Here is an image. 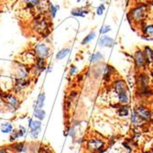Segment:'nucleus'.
Listing matches in <instances>:
<instances>
[{
  "label": "nucleus",
  "instance_id": "1",
  "mask_svg": "<svg viewBox=\"0 0 153 153\" xmlns=\"http://www.w3.org/2000/svg\"><path fill=\"white\" fill-rule=\"evenodd\" d=\"M113 89L117 96L119 104L122 105H127L129 103V94L126 82L121 79L116 80L113 83Z\"/></svg>",
  "mask_w": 153,
  "mask_h": 153
},
{
  "label": "nucleus",
  "instance_id": "2",
  "mask_svg": "<svg viewBox=\"0 0 153 153\" xmlns=\"http://www.w3.org/2000/svg\"><path fill=\"white\" fill-rule=\"evenodd\" d=\"M128 16L132 22L142 23L148 16V6L144 3H138L131 8Z\"/></svg>",
  "mask_w": 153,
  "mask_h": 153
},
{
  "label": "nucleus",
  "instance_id": "3",
  "mask_svg": "<svg viewBox=\"0 0 153 153\" xmlns=\"http://www.w3.org/2000/svg\"><path fill=\"white\" fill-rule=\"evenodd\" d=\"M134 62H135V65L136 67L138 69V70H144L147 65V61H146V57H145V53L143 51V50L138 49L135 51L134 54Z\"/></svg>",
  "mask_w": 153,
  "mask_h": 153
},
{
  "label": "nucleus",
  "instance_id": "4",
  "mask_svg": "<svg viewBox=\"0 0 153 153\" xmlns=\"http://www.w3.org/2000/svg\"><path fill=\"white\" fill-rule=\"evenodd\" d=\"M51 53V49L46 43H39L34 48V54L37 58L40 59H47Z\"/></svg>",
  "mask_w": 153,
  "mask_h": 153
},
{
  "label": "nucleus",
  "instance_id": "5",
  "mask_svg": "<svg viewBox=\"0 0 153 153\" xmlns=\"http://www.w3.org/2000/svg\"><path fill=\"white\" fill-rule=\"evenodd\" d=\"M30 68L19 62L15 66V78L16 79H27L30 76Z\"/></svg>",
  "mask_w": 153,
  "mask_h": 153
},
{
  "label": "nucleus",
  "instance_id": "6",
  "mask_svg": "<svg viewBox=\"0 0 153 153\" xmlns=\"http://www.w3.org/2000/svg\"><path fill=\"white\" fill-rule=\"evenodd\" d=\"M33 29L41 34H44L49 29V23L45 18H37L33 22Z\"/></svg>",
  "mask_w": 153,
  "mask_h": 153
},
{
  "label": "nucleus",
  "instance_id": "7",
  "mask_svg": "<svg viewBox=\"0 0 153 153\" xmlns=\"http://www.w3.org/2000/svg\"><path fill=\"white\" fill-rule=\"evenodd\" d=\"M2 99L7 105L14 111H16L19 106V100L16 95H13L11 94H4L2 95Z\"/></svg>",
  "mask_w": 153,
  "mask_h": 153
},
{
  "label": "nucleus",
  "instance_id": "8",
  "mask_svg": "<svg viewBox=\"0 0 153 153\" xmlns=\"http://www.w3.org/2000/svg\"><path fill=\"white\" fill-rule=\"evenodd\" d=\"M105 147V142L100 138H91L87 142V149L92 152L101 151Z\"/></svg>",
  "mask_w": 153,
  "mask_h": 153
},
{
  "label": "nucleus",
  "instance_id": "9",
  "mask_svg": "<svg viewBox=\"0 0 153 153\" xmlns=\"http://www.w3.org/2000/svg\"><path fill=\"white\" fill-rule=\"evenodd\" d=\"M134 111L136 112V114L138 117H140L144 122L145 121H149L151 118V112H150V111L148 108H146V107H144L142 105L137 106Z\"/></svg>",
  "mask_w": 153,
  "mask_h": 153
},
{
  "label": "nucleus",
  "instance_id": "10",
  "mask_svg": "<svg viewBox=\"0 0 153 153\" xmlns=\"http://www.w3.org/2000/svg\"><path fill=\"white\" fill-rule=\"evenodd\" d=\"M29 80L27 79H16L15 78V85H14V91L17 94H20L23 90H25L29 86Z\"/></svg>",
  "mask_w": 153,
  "mask_h": 153
},
{
  "label": "nucleus",
  "instance_id": "11",
  "mask_svg": "<svg viewBox=\"0 0 153 153\" xmlns=\"http://www.w3.org/2000/svg\"><path fill=\"white\" fill-rule=\"evenodd\" d=\"M46 62L44 59H40V58H37L34 65H33V74H39L40 73H42L45 69H46Z\"/></svg>",
  "mask_w": 153,
  "mask_h": 153
},
{
  "label": "nucleus",
  "instance_id": "12",
  "mask_svg": "<svg viewBox=\"0 0 153 153\" xmlns=\"http://www.w3.org/2000/svg\"><path fill=\"white\" fill-rule=\"evenodd\" d=\"M115 44V40L114 39H112L109 36H102L99 40H98V46L99 47H103V48H111L113 47Z\"/></svg>",
  "mask_w": 153,
  "mask_h": 153
},
{
  "label": "nucleus",
  "instance_id": "13",
  "mask_svg": "<svg viewBox=\"0 0 153 153\" xmlns=\"http://www.w3.org/2000/svg\"><path fill=\"white\" fill-rule=\"evenodd\" d=\"M143 51L145 53L147 65L149 67H153V49L149 46H145L143 49Z\"/></svg>",
  "mask_w": 153,
  "mask_h": 153
},
{
  "label": "nucleus",
  "instance_id": "14",
  "mask_svg": "<svg viewBox=\"0 0 153 153\" xmlns=\"http://www.w3.org/2000/svg\"><path fill=\"white\" fill-rule=\"evenodd\" d=\"M149 79L147 76V74L144 73L140 74V76H138V83H140V90L149 88Z\"/></svg>",
  "mask_w": 153,
  "mask_h": 153
},
{
  "label": "nucleus",
  "instance_id": "15",
  "mask_svg": "<svg viewBox=\"0 0 153 153\" xmlns=\"http://www.w3.org/2000/svg\"><path fill=\"white\" fill-rule=\"evenodd\" d=\"M88 13H89L88 9L85 7H76L71 11V14L74 17H81V18H85Z\"/></svg>",
  "mask_w": 153,
  "mask_h": 153
},
{
  "label": "nucleus",
  "instance_id": "16",
  "mask_svg": "<svg viewBox=\"0 0 153 153\" xmlns=\"http://www.w3.org/2000/svg\"><path fill=\"white\" fill-rule=\"evenodd\" d=\"M103 59H104V54H102L100 51H96V52L93 53L92 55H90L89 62L91 63H96V62H99L100 61H102Z\"/></svg>",
  "mask_w": 153,
  "mask_h": 153
},
{
  "label": "nucleus",
  "instance_id": "17",
  "mask_svg": "<svg viewBox=\"0 0 153 153\" xmlns=\"http://www.w3.org/2000/svg\"><path fill=\"white\" fill-rule=\"evenodd\" d=\"M29 128L30 130L41 129V121L39 119H32L30 118L29 120Z\"/></svg>",
  "mask_w": 153,
  "mask_h": 153
},
{
  "label": "nucleus",
  "instance_id": "18",
  "mask_svg": "<svg viewBox=\"0 0 153 153\" xmlns=\"http://www.w3.org/2000/svg\"><path fill=\"white\" fill-rule=\"evenodd\" d=\"M40 0H24L26 7L29 9H36L40 4Z\"/></svg>",
  "mask_w": 153,
  "mask_h": 153
},
{
  "label": "nucleus",
  "instance_id": "19",
  "mask_svg": "<svg viewBox=\"0 0 153 153\" xmlns=\"http://www.w3.org/2000/svg\"><path fill=\"white\" fill-rule=\"evenodd\" d=\"M144 36L149 39H153V24H148L145 25L142 29Z\"/></svg>",
  "mask_w": 153,
  "mask_h": 153
},
{
  "label": "nucleus",
  "instance_id": "20",
  "mask_svg": "<svg viewBox=\"0 0 153 153\" xmlns=\"http://www.w3.org/2000/svg\"><path fill=\"white\" fill-rule=\"evenodd\" d=\"M33 117L36 119H39L41 121L46 117V112L42 108H35L34 113H33Z\"/></svg>",
  "mask_w": 153,
  "mask_h": 153
},
{
  "label": "nucleus",
  "instance_id": "21",
  "mask_svg": "<svg viewBox=\"0 0 153 153\" xmlns=\"http://www.w3.org/2000/svg\"><path fill=\"white\" fill-rule=\"evenodd\" d=\"M46 96L44 93H40L38 96V99L35 103V108H42L45 103Z\"/></svg>",
  "mask_w": 153,
  "mask_h": 153
},
{
  "label": "nucleus",
  "instance_id": "22",
  "mask_svg": "<svg viewBox=\"0 0 153 153\" xmlns=\"http://www.w3.org/2000/svg\"><path fill=\"white\" fill-rule=\"evenodd\" d=\"M0 129H1V132L4 133V134H10L13 131V126H12L11 123L6 122V123H3L1 125Z\"/></svg>",
  "mask_w": 153,
  "mask_h": 153
},
{
  "label": "nucleus",
  "instance_id": "23",
  "mask_svg": "<svg viewBox=\"0 0 153 153\" xmlns=\"http://www.w3.org/2000/svg\"><path fill=\"white\" fill-rule=\"evenodd\" d=\"M131 122L134 126H140V125H142V123H144V121L136 114L135 111H133L131 114Z\"/></svg>",
  "mask_w": 153,
  "mask_h": 153
},
{
  "label": "nucleus",
  "instance_id": "24",
  "mask_svg": "<svg viewBox=\"0 0 153 153\" xmlns=\"http://www.w3.org/2000/svg\"><path fill=\"white\" fill-rule=\"evenodd\" d=\"M69 53H70V49H69V48H63L60 51H58V53L56 54V59L57 60H62L66 56H68Z\"/></svg>",
  "mask_w": 153,
  "mask_h": 153
},
{
  "label": "nucleus",
  "instance_id": "25",
  "mask_svg": "<svg viewBox=\"0 0 153 153\" xmlns=\"http://www.w3.org/2000/svg\"><path fill=\"white\" fill-rule=\"evenodd\" d=\"M49 14H50V17L51 19H54L56 17V14L59 10V6L57 5H53L51 3H50V6H49Z\"/></svg>",
  "mask_w": 153,
  "mask_h": 153
},
{
  "label": "nucleus",
  "instance_id": "26",
  "mask_svg": "<svg viewBox=\"0 0 153 153\" xmlns=\"http://www.w3.org/2000/svg\"><path fill=\"white\" fill-rule=\"evenodd\" d=\"M95 36H96L95 32H94V31H91L86 37H85V39H83L82 40L81 44H82V45H86V44L90 43L91 41H93V40L94 39Z\"/></svg>",
  "mask_w": 153,
  "mask_h": 153
},
{
  "label": "nucleus",
  "instance_id": "27",
  "mask_svg": "<svg viewBox=\"0 0 153 153\" xmlns=\"http://www.w3.org/2000/svg\"><path fill=\"white\" fill-rule=\"evenodd\" d=\"M13 149H15L18 152H25L27 149V147L26 146L25 143L23 142H19V143H15L13 146Z\"/></svg>",
  "mask_w": 153,
  "mask_h": 153
},
{
  "label": "nucleus",
  "instance_id": "28",
  "mask_svg": "<svg viewBox=\"0 0 153 153\" xmlns=\"http://www.w3.org/2000/svg\"><path fill=\"white\" fill-rule=\"evenodd\" d=\"M118 115L120 117H127L129 113V111H128V107L127 105H122L119 109H118Z\"/></svg>",
  "mask_w": 153,
  "mask_h": 153
},
{
  "label": "nucleus",
  "instance_id": "29",
  "mask_svg": "<svg viewBox=\"0 0 153 153\" xmlns=\"http://www.w3.org/2000/svg\"><path fill=\"white\" fill-rule=\"evenodd\" d=\"M10 141L11 142H15L18 138H19V132H18V130H16V129H14L11 133H10Z\"/></svg>",
  "mask_w": 153,
  "mask_h": 153
},
{
  "label": "nucleus",
  "instance_id": "30",
  "mask_svg": "<svg viewBox=\"0 0 153 153\" xmlns=\"http://www.w3.org/2000/svg\"><path fill=\"white\" fill-rule=\"evenodd\" d=\"M105 6L104 4L99 5L98 7H97V8H96V14L98 16H102L103 14L105 13Z\"/></svg>",
  "mask_w": 153,
  "mask_h": 153
},
{
  "label": "nucleus",
  "instance_id": "31",
  "mask_svg": "<svg viewBox=\"0 0 153 153\" xmlns=\"http://www.w3.org/2000/svg\"><path fill=\"white\" fill-rule=\"evenodd\" d=\"M40 130L41 129H36V130H30V135L33 140H37L39 133H40Z\"/></svg>",
  "mask_w": 153,
  "mask_h": 153
},
{
  "label": "nucleus",
  "instance_id": "32",
  "mask_svg": "<svg viewBox=\"0 0 153 153\" xmlns=\"http://www.w3.org/2000/svg\"><path fill=\"white\" fill-rule=\"evenodd\" d=\"M18 132H19V137H25V135L27 133V129L23 126H19V129H18Z\"/></svg>",
  "mask_w": 153,
  "mask_h": 153
},
{
  "label": "nucleus",
  "instance_id": "33",
  "mask_svg": "<svg viewBox=\"0 0 153 153\" xmlns=\"http://www.w3.org/2000/svg\"><path fill=\"white\" fill-rule=\"evenodd\" d=\"M68 135L70 136L73 140H75V137H76V132H75V128L74 127L70 128V129L68 130Z\"/></svg>",
  "mask_w": 153,
  "mask_h": 153
},
{
  "label": "nucleus",
  "instance_id": "34",
  "mask_svg": "<svg viewBox=\"0 0 153 153\" xmlns=\"http://www.w3.org/2000/svg\"><path fill=\"white\" fill-rule=\"evenodd\" d=\"M109 31H111V27L110 26H104L100 30V33L105 35V34L108 33Z\"/></svg>",
  "mask_w": 153,
  "mask_h": 153
},
{
  "label": "nucleus",
  "instance_id": "35",
  "mask_svg": "<svg viewBox=\"0 0 153 153\" xmlns=\"http://www.w3.org/2000/svg\"><path fill=\"white\" fill-rule=\"evenodd\" d=\"M77 71H78L77 67H76L75 65H72L71 68H70V71H69V74H70L71 76H74V75L77 73Z\"/></svg>",
  "mask_w": 153,
  "mask_h": 153
},
{
  "label": "nucleus",
  "instance_id": "36",
  "mask_svg": "<svg viewBox=\"0 0 153 153\" xmlns=\"http://www.w3.org/2000/svg\"><path fill=\"white\" fill-rule=\"evenodd\" d=\"M0 153H8V150L7 148H3V149H0Z\"/></svg>",
  "mask_w": 153,
  "mask_h": 153
},
{
  "label": "nucleus",
  "instance_id": "37",
  "mask_svg": "<svg viewBox=\"0 0 153 153\" xmlns=\"http://www.w3.org/2000/svg\"><path fill=\"white\" fill-rule=\"evenodd\" d=\"M52 68H53V67H52V65H49V66H48V69H47V74H50V73L52 71Z\"/></svg>",
  "mask_w": 153,
  "mask_h": 153
},
{
  "label": "nucleus",
  "instance_id": "38",
  "mask_svg": "<svg viewBox=\"0 0 153 153\" xmlns=\"http://www.w3.org/2000/svg\"><path fill=\"white\" fill-rule=\"evenodd\" d=\"M137 2H138V3H144V2H146L147 0H136Z\"/></svg>",
  "mask_w": 153,
  "mask_h": 153
},
{
  "label": "nucleus",
  "instance_id": "39",
  "mask_svg": "<svg viewBox=\"0 0 153 153\" xmlns=\"http://www.w3.org/2000/svg\"><path fill=\"white\" fill-rule=\"evenodd\" d=\"M82 0H77V3H80V2H82Z\"/></svg>",
  "mask_w": 153,
  "mask_h": 153
},
{
  "label": "nucleus",
  "instance_id": "40",
  "mask_svg": "<svg viewBox=\"0 0 153 153\" xmlns=\"http://www.w3.org/2000/svg\"><path fill=\"white\" fill-rule=\"evenodd\" d=\"M100 1H101V2H103V1H105V0H100Z\"/></svg>",
  "mask_w": 153,
  "mask_h": 153
}]
</instances>
